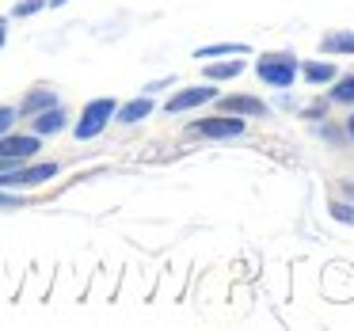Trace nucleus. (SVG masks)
I'll list each match as a JSON object with an SVG mask.
<instances>
[{
	"label": "nucleus",
	"instance_id": "1",
	"mask_svg": "<svg viewBox=\"0 0 354 331\" xmlns=\"http://www.w3.org/2000/svg\"><path fill=\"white\" fill-rule=\"evenodd\" d=\"M115 111H118V103L115 100H92L84 107V115H80V122H77V141H92V138H100L103 133V126L115 118Z\"/></svg>",
	"mask_w": 354,
	"mask_h": 331
},
{
	"label": "nucleus",
	"instance_id": "2",
	"mask_svg": "<svg viewBox=\"0 0 354 331\" xmlns=\"http://www.w3.org/2000/svg\"><path fill=\"white\" fill-rule=\"evenodd\" d=\"M255 73L274 88H290L293 77H297V62H293L290 54H263L259 65H255Z\"/></svg>",
	"mask_w": 354,
	"mask_h": 331
},
{
	"label": "nucleus",
	"instance_id": "3",
	"mask_svg": "<svg viewBox=\"0 0 354 331\" xmlns=\"http://www.w3.org/2000/svg\"><path fill=\"white\" fill-rule=\"evenodd\" d=\"M57 176V164H35V168H12L0 171V191H19V187H39Z\"/></svg>",
	"mask_w": 354,
	"mask_h": 331
},
{
	"label": "nucleus",
	"instance_id": "4",
	"mask_svg": "<svg viewBox=\"0 0 354 331\" xmlns=\"http://www.w3.org/2000/svg\"><path fill=\"white\" fill-rule=\"evenodd\" d=\"M35 153H39V133H4V138H0V156H4V160L24 164V160H31Z\"/></svg>",
	"mask_w": 354,
	"mask_h": 331
},
{
	"label": "nucleus",
	"instance_id": "5",
	"mask_svg": "<svg viewBox=\"0 0 354 331\" xmlns=\"http://www.w3.org/2000/svg\"><path fill=\"white\" fill-rule=\"evenodd\" d=\"M194 133H202V138H236V133H244V118L240 115H225V118H206V122H194L191 126Z\"/></svg>",
	"mask_w": 354,
	"mask_h": 331
},
{
	"label": "nucleus",
	"instance_id": "6",
	"mask_svg": "<svg viewBox=\"0 0 354 331\" xmlns=\"http://www.w3.org/2000/svg\"><path fill=\"white\" fill-rule=\"evenodd\" d=\"M209 100H217L214 88H187V92H179L168 100V115H183V111L202 107V103H209Z\"/></svg>",
	"mask_w": 354,
	"mask_h": 331
},
{
	"label": "nucleus",
	"instance_id": "7",
	"mask_svg": "<svg viewBox=\"0 0 354 331\" xmlns=\"http://www.w3.org/2000/svg\"><path fill=\"white\" fill-rule=\"evenodd\" d=\"M221 103L225 115H267V107H263V100H252V95H225Z\"/></svg>",
	"mask_w": 354,
	"mask_h": 331
},
{
	"label": "nucleus",
	"instance_id": "8",
	"mask_svg": "<svg viewBox=\"0 0 354 331\" xmlns=\"http://www.w3.org/2000/svg\"><path fill=\"white\" fill-rule=\"evenodd\" d=\"M31 126H35V133H39V138H42V133H57V130H65V111L54 103V107L39 111V115L31 118Z\"/></svg>",
	"mask_w": 354,
	"mask_h": 331
},
{
	"label": "nucleus",
	"instance_id": "9",
	"mask_svg": "<svg viewBox=\"0 0 354 331\" xmlns=\"http://www.w3.org/2000/svg\"><path fill=\"white\" fill-rule=\"evenodd\" d=\"M115 115H118V122L133 126V122H141V118H149V115H153V100H149V95H141V100H130L126 107H118Z\"/></svg>",
	"mask_w": 354,
	"mask_h": 331
},
{
	"label": "nucleus",
	"instance_id": "10",
	"mask_svg": "<svg viewBox=\"0 0 354 331\" xmlns=\"http://www.w3.org/2000/svg\"><path fill=\"white\" fill-rule=\"evenodd\" d=\"M54 103H57L54 92H50V88H39V92H31L24 103H19V111H24V115H39V111L54 107Z\"/></svg>",
	"mask_w": 354,
	"mask_h": 331
},
{
	"label": "nucleus",
	"instance_id": "11",
	"mask_svg": "<svg viewBox=\"0 0 354 331\" xmlns=\"http://www.w3.org/2000/svg\"><path fill=\"white\" fill-rule=\"evenodd\" d=\"M244 73V62H221V65H206V80H232Z\"/></svg>",
	"mask_w": 354,
	"mask_h": 331
},
{
	"label": "nucleus",
	"instance_id": "12",
	"mask_svg": "<svg viewBox=\"0 0 354 331\" xmlns=\"http://www.w3.org/2000/svg\"><path fill=\"white\" fill-rule=\"evenodd\" d=\"M305 80L308 84H328V80H335V65H328V62L305 65Z\"/></svg>",
	"mask_w": 354,
	"mask_h": 331
},
{
	"label": "nucleus",
	"instance_id": "13",
	"mask_svg": "<svg viewBox=\"0 0 354 331\" xmlns=\"http://www.w3.org/2000/svg\"><path fill=\"white\" fill-rule=\"evenodd\" d=\"M324 50H328V54H354V35H328V39H324Z\"/></svg>",
	"mask_w": 354,
	"mask_h": 331
},
{
	"label": "nucleus",
	"instance_id": "14",
	"mask_svg": "<svg viewBox=\"0 0 354 331\" xmlns=\"http://www.w3.org/2000/svg\"><path fill=\"white\" fill-rule=\"evenodd\" d=\"M217 54H248L244 42H217V46H202L194 57H217Z\"/></svg>",
	"mask_w": 354,
	"mask_h": 331
},
{
	"label": "nucleus",
	"instance_id": "15",
	"mask_svg": "<svg viewBox=\"0 0 354 331\" xmlns=\"http://www.w3.org/2000/svg\"><path fill=\"white\" fill-rule=\"evenodd\" d=\"M331 100H335V103H354V73H351V77H343L335 88H331Z\"/></svg>",
	"mask_w": 354,
	"mask_h": 331
},
{
	"label": "nucleus",
	"instance_id": "16",
	"mask_svg": "<svg viewBox=\"0 0 354 331\" xmlns=\"http://www.w3.org/2000/svg\"><path fill=\"white\" fill-rule=\"evenodd\" d=\"M42 8H46V0H24V4H16V16H35Z\"/></svg>",
	"mask_w": 354,
	"mask_h": 331
},
{
	"label": "nucleus",
	"instance_id": "17",
	"mask_svg": "<svg viewBox=\"0 0 354 331\" xmlns=\"http://www.w3.org/2000/svg\"><path fill=\"white\" fill-rule=\"evenodd\" d=\"M19 206H24V198H19V194L0 191V209H19Z\"/></svg>",
	"mask_w": 354,
	"mask_h": 331
},
{
	"label": "nucleus",
	"instance_id": "18",
	"mask_svg": "<svg viewBox=\"0 0 354 331\" xmlns=\"http://www.w3.org/2000/svg\"><path fill=\"white\" fill-rule=\"evenodd\" d=\"M12 122H16V111H12V107H0V138L12 130Z\"/></svg>",
	"mask_w": 354,
	"mask_h": 331
},
{
	"label": "nucleus",
	"instance_id": "19",
	"mask_svg": "<svg viewBox=\"0 0 354 331\" xmlns=\"http://www.w3.org/2000/svg\"><path fill=\"white\" fill-rule=\"evenodd\" d=\"M331 214H335L339 221H354V206H346V202H335V206H331Z\"/></svg>",
	"mask_w": 354,
	"mask_h": 331
},
{
	"label": "nucleus",
	"instance_id": "20",
	"mask_svg": "<svg viewBox=\"0 0 354 331\" xmlns=\"http://www.w3.org/2000/svg\"><path fill=\"white\" fill-rule=\"evenodd\" d=\"M46 4H50V8H62V4H65V0H46Z\"/></svg>",
	"mask_w": 354,
	"mask_h": 331
},
{
	"label": "nucleus",
	"instance_id": "21",
	"mask_svg": "<svg viewBox=\"0 0 354 331\" xmlns=\"http://www.w3.org/2000/svg\"><path fill=\"white\" fill-rule=\"evenodd\" d=\"M346 130H351V138H354V115H351V122H346Z\"/></svg>",
	"mask_w": 354,
	"mask_h": 331
},
{
	"label": "nucleus",
	"instance_id": "22",
	"mask_svg": "<svg viewBox=\"0 0 354 331\" xmlns=\"http://www.w3.org/2000/svg\"><path fill=\"white\" fill-rule=\"evenodd\" d=\"M346 194H351V198H354V183H346Z\"/></svg>",
	"mask_w": 354,
	"mask_h": 331
},
{
	"label": "nucleus",
	"instance_id": "23",
	"mask_svg": "<svg viewBox=\"0 0 354 331\" xmlns=\"http://www.w3.org/2000/svg\"><path fill=\"white\" fill-rule=\"evenodd\" d=\"M0 46H4V27H0Z\"/></svg>",
	"mask_w": 354,
	"mask_h": 331
},
{
	"label": "nucleus",
	"instance_id": "24",
	"mask_svg": "<svg viewBox=\"0 0 354 331\" xmlns=\"http://www.w3.org/2000/svg\"><path fill=\"white\" fill-rule=\"evenodd\" d=\"M0 27H4V16H0Z\"/></svg>",
	"mask_w": 354,
	"mask_h": 331
}]
</instances>
